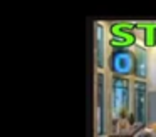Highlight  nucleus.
Segmentation results:
<instances>
[{"label": "nucleus", "instance_id": "f257e3e1", "mask_svg": "<svg viewBox=\"0 0 156 137\" xmlns=\"http://www.w3.org/2000/svg\"><path fill=\"white\" fill-rule=\"evenodd\" d=\"M131 65H133V59H131V53L129 52H118L112 59V67L114 70L121 74H126L131 70Z\"/></svg>", "mask_w": 156, "mask_h": 137}]
</instances>
